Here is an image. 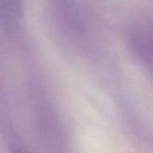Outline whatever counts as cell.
<instances>
[{
	"instance_id": "6da1fadb",
	"label": "cell",
	"mask_w": 153,
	"mask_h": 153,
	"mask_svg": "<svg viewBox=\"0 0 153 153\" xmlns=\"http://www.w3.org/2000/svg\"><path fill=\"white\" fill-rule=\"evenodd\" d=\"M133 42L137 53L153 71V25L137 28L134 32Z\"/></svg>"
}]
</instances>
